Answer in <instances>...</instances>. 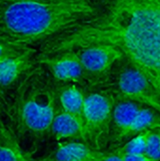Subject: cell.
Returning a JSON list of instances; mask_svg holds the SVG:
<instances>
[{
	"label": "cell",
	"instance_id": "d6986e66",
	"mask_svg": "<svg viewBox=\"0 0 160 161\" xmlns=\"http://www.w3.org/2000/svg\"><path fill=\"white\" fill-rule=\"evenodd\" d=\"M103 161H124L123 155H121L117 150L111 153H107Z\"/></svg>",
	"mask_w": 160,
	"mask_h": 161
},
{
	"label": "cell",
	"instance_id": "44dd1931",
	"mask_svg": "<svg viewBox=\"0 0 160 161\" xmlns=\"http://www.w3.org/2000/svg\"><path fill=\"white\" fill-rule=\"evenodd\" d=\"M38 161H43V160H38Z\"/></svg>",
	"mask_w": 160,
	"mask_h": 161
},
{
	"label": "cell",
	"instance_id": "7a4b0ae2",
	"mask_svg": "<svg viewBox=\"0 0 160 161\" xmlns=\"http://www.w3.org/2000/svg\"><path fill=\"white\" fill-rule=\"evenodd\" d=\"M112 0H0V41L43 50L97 25Z\"/></svg>",
	"mask_w": 160,
	"mask_h": 161
},
{
	"label": "cell",
	"instance_id": "9a60e30c",
	"mask_svg": "<svg viewBox=\"0 0 160 161\" xmlns=\"http://www.w3.org/2000/svg\"><path fill=\"white\" fill-rule=\"evenodd\" d=\"M148 132L144 131L136 135L130 142H126L124 146L116 149L121 155H140L144 154L147 142Z\"/></svg>",
	"mask_w": 160,
	"mask_h": 161
},
{
	"label": "cell",
	"instance_id": "ac0fdd59",
	"mask_svg": "<svg viewBox=\"0 0 160 161\" xmlns=\"http://www.w3.org/2000/svg\"><path fill=\"white\" fill-rule=\"evenodd\" d=\"M124 161H157L145 154H140V155H123Z\"/></svg>",
	"mask_w": 160,
	"mask_h": 161
},
{
	"label": "cell",
	"instance_id": "e0dca14e",
	"mask_svg": "<svg viewBox=\"0 0 160 161\" xmlns=\"http://www.w3.org/2000/svg\"><path fill=\"white\" fill-rule=\"evenodd\" d=\"M29 49H32V48L20 47V46L13 45V44L5 42L3 41H0V62L7 60L8 58L17 57Z\"/></svg>",
	"mask_w": 160,
	"mask_h": 161
},
{
	"label": "cell",
	"instance_id": "30bf717a",
	"mask_svg": "<svg viewBox=\"0 0 160 161\" xmlns=\"http://www.w3.org/2000/svg\"><path fill=\"white\" fill-rule=\"evenodd\" d=\"M36 49H29L23 54L0 62V88L12 85L36 63Z\"/></svg>",
	"mask_w": 160,
	"mask_h": 161
},
{
	"label": "cell",
	"instance_id": "3957f363",
	"mask_svg": "<svg viewBox=\"0 0 160 161\" xmlns=\"http://www.w3.org/2000/svg\"><path fill=\"white\" fill-rule=\"evenodd\" d=\"M54 80L49 72L38 68L30 71L18 87L12 116L19 134L38 140L49 135L53 118L60 108Z\"/></svg>",
	"mask_w": 160,
	"mask_h": 161
},
{
	"label": "cell",
	"instance_id": "ffe728a7",
	"mask_svg": "<svg viewBox=\"0 0 160 161\" xmlns=\"http://www.w3.org/2000/svg\"><path fill=\"white\" fill-rule=\"evenodd\" d=\"M1 108H2V104H1V101H0V110H1Z\"/></svg>",
	"mask_w": 160,
	"mask_h": 161
},
{
	"label": "cell",
	"instance_id": "5b68a950",
	"mask_svg": "<svg viewBox=\"0 0 160 161\" xmlns=\"http://www.w3.org/2000/svg\"><path fill=\"white\" fill-rule=\"evenodd\" d=\"M119 98L134 101L160 113V94L148 78L130 65L124 69L117 80Z\"/></svg>",
	"mask_w": 160,
	"mask_h": 161
},
{
	"label": "cell",
	"instance_id": "52a82bcc",
	"mask_svg": "<svg viewBox=\"0 0 160 161\" xmlns=\"http://www.w3.org/2000/svg\"><path fill=\"white\" fill-rule=\"evenodd\" d=\"M76 52L88 75H103L124 58L123 52L110 43L88 44L78 48Z\"/></svg>",
	"mask_w": 160,
	"mask_h": 161
},
{
	"label": "cell",
	"instance_id": "9c48e42d",
	"mask_svg": "<svg viewBox=\"0 0 160 161\" xmlns=\"http://www.w3.org/2000/svg\"><path fill=\"white\" fill-rule=\"evenodd\" d=\"M107 153L86 142H72L60 144L43 161H103Z\"/></svg>",
	"mask_w": 160,
	"mask_h": 161
},
{
	"label": "cell",
	"instance_id": "277c9868",
	"mask_svg": "<svg viewBox=\"0 0 160 161\" xmlns=\"http://www.w3.org/2000/svg\"><path fill=\"white\" fill-rule=\"evenodd\" d=\"M114 103L113 97L101 92H92L85 96L83 140L97 150L103 151L110 141Z\"/></svg>",
	"mask_w": 160,
	"mask_h": 161
},
{
	"label": "cell",
	"instance_id": "5bb4252c",
	"mask_svg": "<svg viewBox=\"0 0 160 161\" xmlns=\"http://www.w3.org/2000/svg\"><path fill=\"white\" fill-rule=\"evenodd\" d=\"M160 127V113L157 110L142 107L136 117L134 118L132 124L130 125L124 139L134 137L141 132L159 128Z\"/></svg>",
	"mask_w": 160,
	"mask_h": 161
},
{
	"label": "cell",
	"instance_id": "2e32d148",
	"mask_svg": "<svg viewBox=\"0 0 160 161\" xmlns=\"http://www.w3.org/2000/svg\"><path fill=\"white\" fill-rule=\"evenodd\" d=\"M144 154L155 160L160 161V127L149 130Z\"/></svg>",
	"mask_w": 160,
	"mask_h": 161
},
{
	"label": "cell",
	"instance_id": "8992f818",
	"mask_svg": "<svg viewBox=\"0 0 160 161\" xmlns=\"http://www.w3.org/2000/svg\"><path fill=\"white\" fill-rule=\"evenodd\" d=\"M52 77L65 83H80L88 76L75 49H67L56 54L47 55L40 59Z\"/></svg>",
	"mask_w": 160,
	"mask_h": 161
},
{
	"label": "cell",
	"instance_id": "4fadbf2b",
	"mask_svg": "<svg viewBox=\"0 0 160 161\" xmlns=\"http://www.w3.org/2000/svg\"><path fill=\"white\" fill-rule=\"evenodd\" d=\"M85 96L75 85H66L58 88V102L60 108L72 115L81 125L83 131V112Z\"/></svg>",
	"mask_w": 160,
	"mask_h": 161
},
{
	"label": "cell",
	"instance_id": "8fae6325",
	"mask_svg": "<svg viewBox=\"0 0 160 161\" xmlns=\"http://www.w3.org/2000/svg\"><path fill=\"white\" fill-rule=\"evenodd\" d=\"M49 135L56 141L83 140V131L79 123L61 108L55 114L50 125Z\"/></svg>",
	"mask_w": 160,
	"mask_h": 161
},
{
	"label": "cell",
	"instance_id": "ba28073f",
	"mask_svg": "<svg viewBox=\"0 0 160 161\" xmlns=\"http://www.w3.org/2000/svg\"><path fill=\"white\" fill-rule=\"evenodd\" d=\"M143 106L127 99L119 98L114 103L110 128V141L121 142L124 140L125 134L134 118Z\"/></svg>",
	"mask_w": 160,
	"mask_h": 161
},
{
	"label": "cell",
	"instance_id": "7c38bea8",
	"mask_svg": "<svg viewBox=\"0 0 160 161\" xmlns=\"http://www.w3.org/2000/svg\"><path fill=\"white\" fill-rule=\"evenodd\" d=\"M0 161H38L20 146L13 130L0 122Z\"/></svg>",
	"mask_w": 160,
	"mask_h": 161
},
{
	"label": "cell",
	"instance_id": "6da1fadb",
	"mask_svg": "<svg viewBox=\"0 0 160 161\" xmlns=\"http://www.w3.org/2000/svg\"><path fill=\"white\" fill-rule=\"evenodd\" d=\"M92 43L118 47L160 94V0H112L97 25L51 44L41 53L52 55Z\"/></svg>",
	"mask_w": 160,
	"mask_h": 161
}]
</instances>
